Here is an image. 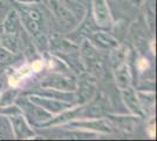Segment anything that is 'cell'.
Segmentation results:
<instances>
[{
  "label": "cell",
  "mask_w": 157,
  "mask_h": 141,
  "mask_svg": "<svg viewBox=\"0 0 157 141\" xmlns=\"http://www.w3.org/2000/svg\"><path fill=\"white\" fill-rule=\"evenodd\" d=\"M24 60L22 55H17L8 52L6 48L0 45V71L2 72L8 66H13L17 61Z\"/></svg>",
  "instance_id": "obj_24"
},
{
  "label": "cell",
  "mask_w": 157,
  "mask_h": 141,
  "mask_svg": "<svg viewBox=\"0 0 157 141\" xmlns=\"http://www.w3.org/2000/svg\"><path fill=\"white\" fill-rule=\"evenodd\" d=\"M25 95H27L29 98V100L39 105L40 107H42L52 115L60 114L74 106V104L72 102L58 100V99H53V98H46V96H41V95H36V94H25Z\"/></svg>",
  "instance_id": "obj_14"
},
{
  "label": "cell",
  "mask_w": 157,
  "mask_h": 141,
  "mask_svg": "<svg viewBox=\"0 0 157 141\" xmlns=\"http://www.w3.org/2000/svg\"><path fill=\"white\" fill-rule=\"evenodd\" d=\"M4 85H5V74H4V72H1L0 73V93L4 88Z\"/></svg>",
  "instance_id": "obj_33"
},
{
  "label": "cell",
  "mask_w": 157,
  "mask_h": 141,
  "mask_svg": "<svg viewBox=\"0 0 157 141\" xmlns=\"http://www.w3.org/2000/svg\"><path fill=\"white\" fill-rule=\"evenodd\" d=\"M111 68V75L116 84L118 89H122L128 86H134V78H132V71L129 60L115 65Z\"/></svg>",
  "instance_id": "obj_16"
},
{
  "label": "cell",
  "mask_w": 157,
  "mask_h": 141,
  "mask_svg": "<svg viewBox=\"0 0 157 141\" xmlns=\"http://www.w3.org/2000/svg\"><path fill=\"white\" fill-rule=\"evenodd\" d=\"M0 1H1V0H0Z\"/></svg>",
  "instance_id": "obj_34"
},
{
  "label": "cell",
  "mask_w": 157,
  "mask_h": 141,
  "mask_svg": "<svg viewBox=\"0 0 157 141\" xmlns=\"http://www.w3.org/2000/svg\"><path fill=\"white\" fill-rule=\"evenodd\" d=\"M11 123V128L13 132L14 139L18 140H27V139H36V134L29 122L26 120L22 113L7 116Z\"/></svg>",
  "instance_id": "obj_13"
},
{
  "label": "cell",
  "mask_w": 157,
  "mask_h": 141,
  "mask_svg": "<svg viewBox=\"0 0 157 141\" xmlns=\"http://www.w3.org/2000/svg\"><path fill=\"white\" fill-rule=\"evenodd\" d=\"M0 45L6 48L8 52L17 55H21V37L20 34H10V33H1L0 34Z\"/></svg>",
  "instance_id": "obj_21"
},
{
  "label": "cell",
  "mask_w": 157,
  "mask_h": 141,
  "mask_svg": "<svg viewBox=\"0 0 157 141\" xmlns=\"http://www.w3.org/2000/svg\"><path fill=\"white\" fill-rule=\"evenodd\" d=\"M11 2H15V4H21V5H38L41 4L42 0H8Z\"/></svg>",
  "instance_id": "obj_31"
},
{
  "label": "cell",
  "mask_w": 157,
  "mask_h": 141,
  "mask_svg": "<svg viewBox=\"0 0 157 141\" xmlns=\"http://www.w3.org/2000/svg\"><path fill=\"white\" fill-rule=\"evenodd\" d=\"M15 69H17V72L19 73L20 76L24 79L25 82H26L27 80H31V79L34 78V73H33L32 68H31L28 62H25V64L20 65L19 67H15Z\"/></svg>",
  "instance_id": "obj_27"
},
{
  "label": "cell",
  "mask_w": 157,
  "mask_h": 141,
  "mask_svg": "<svg viewBox=\"0 0 157 141\" xmlns=\"http://www.w3.org/2000/svg\"><path fill=\"white\" fill-rule=\"evenodd\" d=\"M98 29H100V28H98V25L95 24L94 19H93L90 7H89V10L87 11L85 17L78 21V25L74 27L72 31L67 32L65 35L69 40H72L73 42H75L76 45L80 46V44L85 40V39H87L89 34H92L93 32H95Z\"/></svg>",
  "instance_id": "obj_10"
},
{
  "label": "cell",
  "mask_w": 157,
  "mask_h": 141,
  "mask_svg": "<svg viewBox=\"0 0 157 141\" xmlns=\"http://www.w3.org/2000/svg\"><path fill=\"white\" fill-rule=\"evenodd\" d=\"M105 118L110 122L113 127L118 129V131H122L124 133H134L142 120L137 115L116 114L114 112L107 113Z\"/></svg>",
  "instance_id": "obj_12"
},
{
  "label": "cell",
  "mask_w": 157,
  "mask_h": 141,
  "mask_svg": "<svg viewBox=\"0 0 157 141\" xmlns=\"http://www.w3.org/2000/svg\"><path fill=\"white\" fill-rule=\"evenodd\" d=\"M128 33L131 44L137 53L145 55L147 52H149V42L154 34L149 31L142 14L130 25Z\"/></svg>",
  "instance_id": "obj_5"
},
{
  "label": "cell",
  "mask_w": 157,
  "mask_h": 141,
  "mask_svg": "<svg viewBox=\"0 0 157 141\" xmlns=\"http://www.w3.org/2000/svg\"><path fill=\"white\" fill-rule=\"evenodd\" d=\"M90 12L93 19L100 29L113 31L115 19L113 17L108 0H92L90 1Z\"/></svg>",
  "instance_id": "obj_9"
},
{
  "label": "cell",
  "mask_w": 157,
  "mask_h": 141,
  "mask_svg": "<svg viewBox=\"0 0 157 141\" xmlns=\"http://www.w3.org/2000/svg\"><path fill=\"white\" fill-rule=\"evenodd\" d=\"M48 44H49L48 52H52L56 55L78 51V45L73 42L72 40H69L66 35L59 33V32H54V33L51 32L48 34Z\"/></svg>",
  "instance_id": "obj_15"
},
{
  "label": "cell",
  "mask_w": 157,
  "mask_h": 141,
  "mask_svg": "<svg viewBox=\"0 0 157 141\" xmlns=\"http://www.w3.org/2000/svg\"><path fill=\"white\" fill-rule=\"evenodd\" d=\"M78 84L75 89V104L82 105L90 101L98 91V80L88 72H82L76 75Z\"/></svg>",
  "instance_id": "obj_8"
},
{
  "label": "cell",
  "mask_w": 157,
  "mask_h": 141,
  "mask_svg": "<svg viewBox=\"0 0 157 141\" xmlns=\"http://www.w3.org/2000/svg\"><path fill=\"white\" fill-rule=\"evenodd\" d=\"M129 1H130L131 5L134 7H136V8H142L143 4L145 2V0H129Z\"/></svg>",
  "instance_id": "obj_32"
},
{
  "label": "cell",
  "mask_w": 157,
  "mask_h": 141,
  "mask_svg": "<svg viewBox=\"0 0 157 141\" xmlns=\"http://www.w3.org/2000/svg\"><path fill=\"white\" fill-rule=\"evenodd\" d=\"M28 64H29V66H31L34 74H39L42 71H45V62H44V59H42V55L40 58H36V59L32 60L31 62H28Z\"/></svg>",
  "instance_id": "obj_28"
},
{
  "label": "cell",
  "mask_w": 157,
  "mask_h": 141,
  "mask_svg": "<svg viewBox=\"0 0 157 141\" xmlns=\"http://www.w3.org/2000/svg\"><path fill=\"white\" fill-rule=\"evenodd\" d=\"M120 94H121L124 106L128 108L130 114L137 115L141 119H145V115H144L141 102L136 93V88L134 86H128V87L120 89Z\"/></svg>",
  "instance_id": "obj_17"
},
{
  "label": "cell",
  "mask_w": 157,
  "mask_h": 141,
  "mask_svg": "<svg viewBox=\"0 0 157 141\" xmlns=\"http://www.w3.org/2000/svg\"><path fill=\"white\" fill-rule=\"evenodd\" d=\"M42 4V2H41ZM41 4L38 5H21L12 2L13 7L18 11L20 15L21 25L27 33L35 39L40 35L51 33V25L48 24V15L41 8Z\"/></svg>",
  "instance_id": "obj_1"
},
{
  "label": "cell",
  "mask_w": 157,
  "mask_h": 141,
  "mask_svg": "<svg viewBox=\"0 0 157 141\" xmlns=\"http://www.w3.org/2000/svg\"><path fill=\"white\" fill-rule=\"evenodd\" d=\"M14 104L18 105V107L21 109L24 116L26 118V120L29 122V125L32 127L36 128L39 125L46 122L54 116L51 113H48L47 111H45L42 107H40L39 105L31 101L27 95L22 93L19 94V96L15 99Z\"/></svg>",
  "instance_id": "obj_3"
},
{
  "label": "cell",
  "mask_w": 157,
  "mask_h": 141,
  "mask_svg": "<svg viewBox=\"0 0 157 141\" xmlns=\"http://www.w3.org/2000/svg\"><path fill=\"white\" fill-rule=\"evenodd\" d=\"M65 129H78L83 132L98 133V134H113L114 127L105 118H93V119H78L67 122L60 126Z\"/></svg>",
  "instance_id": "obj_7"
},
{
  "label": "cell",
  "mask_w": 157,
  "mask_h": 141,
  "mask_svg": "<svg viewBox=\"0 0 157 141\" xmlns=\"http://www.w3.org/2000/svg\"><path fill=\"white\" fill-rule=\"evenodd\" d=\"M45 62V69L47 72H71V69L66 65V62L59 55L52 53V52H45L41 54Z\"/></svg>",
  "instance_id": "obj_20"
},
{
  "label": "cell",
  "mask_w": 157,
  "mask_h": 141,
  "mask_svg": "<svg viewBox=\"0 0 157 141\" xmlns=\"http://www.w3.org/2000/svg\"><path fill=\"white\" fill-rule=\"evenodd\" d=\"M71 12L75 17V19L78 20V22L87 13V11L90 7V1L92 0H61Z\"/></svg>",
  "instance_id": "obj_22"
},
{
  "label": "cell",
  "mask_w": 157,
  "mask_h": 141,
  "mask_svg": "<svg viewBox=\"0 0 157 141\" xmlns=\"http://www.w3.org/2000/svg\"><path fill=\"white\" fill-rule=\"evenodd\" d=\"M4 139H14V136L8 118L0 114V140Z\"/></svg>",
  "instance_id": "obj_26"
},
{
  "label": "cell",
  "mask_w": 157,
  "mask_h": 141,
  "mask_svg": "<svg viewBox=\"0 0 157 141\" xmlns=\"http://www.w3.org/2000/svg\"><path fill=\"white\" fill-rule=\"evenodd\" d=\"M87 39L90 41L93 46L101 52H110L121 44V41L118 40L116 35L113 34V32L103 29H98L88 35Z\"/></svg>",
  "instance_id": "obj_11"
},
{
  "label": "cell",
  "mask_w": 157,
  "mask_h": 141,
  "mask_svg": "<svg viewBox=\"0 0 157 141\" xmlns=\"http://www.w3.org/2000/svg\"><path fill=\"white\" fill-rule=\"evenodd\" d=\"M4 74H5V79L7 80L8 87L20 88V89H22V86H24L25 81H24V79L19 75V73L17 72L15 67H13V66L6 67L4 69Z\"/></svg>",
  "instance_id": "obj_23"
},
{
  "label": "cell",
  "mask_w": 157,
  "mask_h": 141,
  "mask_svg": "<svg viewBox=\"0 0 157 141\" xmlns=\"http://www.w3.org/2000/svg\"><path fill=\"white\" fill-rule=\"evenodd\" d=\"M20 93H21V89L20 88L8 87L7 89L2 88V91L0 93V107H5V106L14 104L15 99L19 96Z\"/></svg>",
  "instance_id": "obj_25"
},
{
  "label": "cell",
  "mask_w": 157,
  "mask_h": 141,
  "mask_svg": "<svg viewBox=\"0 0 157 141\" xmlns=\"http://www.w3.org/2000/svg\"><path fill=\"white\" fill-rule=\"evenodd\" d=\"M7 11H8V8L5 6V0H1L0 1V34L2 33V20H4V17Z\"/></svg>",
  "instance_id": "obj_30"
},
{
  "label": "cell",
  "mask_w": 157,
  "mask_h": 141,
  "mask_svg": "<svg viewBox=\"0 0 157 141\" xmlns=\"http://www.w3.org/2000/svg\"><path fill=\"white\" fill-rule=\"evenodd\" d=\"M24 27L21 25L20 15L15 7H10L2 20V33L20 34Z\"/></svg>",
  "instance_id": "obj_18"
},
{
  "label": "cell",
  "mask_w": 157,
  "mask_h": 141,
  "mask_svg": "<svg viewBox=\"0 0 157 141\" xmlns=\"http://www.w3.org/2000/svg\"><path fill=\"white\" fill-rule=\"evenodd\" d=\"M76 75L72 72H48L39 80V87L53 88L63 92H75Z\"/></svg>",
  "instance_id": "obj_4"
},
{
  "label": "cell",
  "mask_w": 157,
  "mask_h": 141,
  "mask_svg": "<svg viewBox=\"0 0 157 141\" xmlns=\"http://www.w3.org/2000/svg\"><path fill=\"white\" fill-rule=\"evenodd\" d=\"M145 118L155 116V91L152 89H136Z\"/></svg>",
  "instance_id": "obj_19"
},
{
  "label": "cell",
  "mask_w": 157,
  "mask_h": 141,
  "mask_svg": "<svg viewBox=\"0 0 157 141\" xmlns=\"http://www.w3.org/2000/svg\"><path fill=\"white\" fill-rule=\"evenodd\" d=\"M78 53L86 72L93 74L98 80H103L108 74L107 62L105 57L102 55L103 52L95 48L88 39H85L78 46Z\"/></svg>",
  "instance_id": "obj_2"
},
{
  "label": "cell",
  "mask_w": 157,
  "mask_h": 141,
  "mask_svg": "<svg viewBox=\"0 0 157 141\" xmlns=\"http://www.w3.org/2000/svg\"><path fill=\"white\" fill-rule=\"evenodd\" d=\"M42 5L46 7L49 14H52L59 26L66 32L72 31L78 25V20L61 0H42Z\"/></svg>",
  "instance_id": "obj_6"
},
{
  "label": "cell",
  "mask_w": 157,
  "mask_h": 141,
  "mask_svg": "<svg viewBox=\"0 0 157 141\" xmlns=\"http://www.w3.org/2000/svg\"><path fill=\"white\" fill-rule=\"evenodd\" d=\"M145 131H147V134L149 135L150 139H155L156 138V122H155V116L148 118Z\"/></svg>",
  "instance_id": "obj_29"
}]
</instances>
